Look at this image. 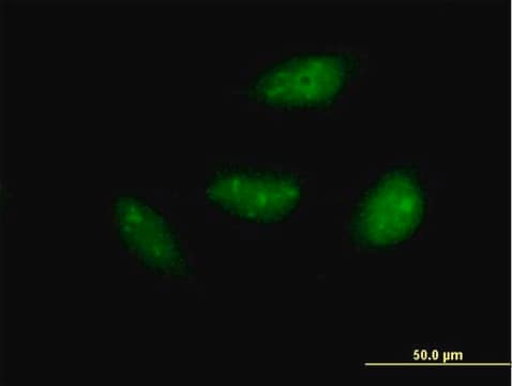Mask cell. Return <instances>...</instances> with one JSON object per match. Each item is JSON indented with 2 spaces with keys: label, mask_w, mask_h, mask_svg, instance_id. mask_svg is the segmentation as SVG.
Here are the masks:
<instances>
[{
  "label": "cell",
  "mask_w": 512,
  "mask_h": 386,
  "mask_svg": "<svg viewBox=\"0 0 512 386\" xmlns=\"http://www.w3.org/2000/svg\"><path fill=\"white\" fill-rule=\"evenodd\" d=\"M301 177L291 171L222 163L209 173L207 203L245 224L271 227L289 221L306 198Z\"/></svg>",
  "instance_id": "3"
},
{
  "label": "cell",
  "mask_w": 512,
  "mask_h": 386,
  "mask_svg": "<svg viewBox=\"0 0 512 386\" xmlns=\"http://www.w3.org/2000/svg\"><path fill=\"white\" fill-rule=\"evenodd\" d=\"M428 209L426 184L412 165L384 170L355 200L349 218L353 246L380 250L402 243L424 225Z\"/></svg>",
  "instance_id": "2"
},
{
  "label": "cell",
  "mask_w": 512,
  "mask_h": 386,
  "mask_svg": "<svg viewBox=\"0 0 512 386\" xmlns=\"http://www.w3.org/2000/svg\"><path fill=\"white\" fill-rule=\"evenodd\" d=\"M120 246L148 274L174 280L193 275L188 252L171 220L134 192H122L111 204Z\"/></svg>",
  "instance_id": "4"
},
{
  "label": "cell",
  "mask_w": 512,
  "mask_h": 386,
  "mask_svg": "<svg viewBox=\"0 0 512 386\" xmlns=\"http://www.w3.org/2000/svg\"><path fill=\"white\" fill-rule=\"evenodd\" d=\"M361 57L353 51H304L266 64L244 86L245 100L265 110L318 113L334 110L356 85Z\"/></svg>",
  "instance_id": "1"
}]
</instances>
